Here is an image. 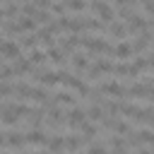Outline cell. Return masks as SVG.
<instances>
[{
    "instance_id": "cell-27",
    "label": "cell",
    "mask_w": 154,
    "mask_h": 154,
    "mask_svg": "<svg viewBox=\"0 0 154 154\" xmlns=\"http://www.w3.org/2000/svg\"><path fill=\"white\" fill-rule=\"evenodd\" d=\"M65 10H72V12H84V10H87V0H65Z\"/></svg>"
},
{
    "instance_id": "cell-31",
    "label": "cell",
    "mask_w": 154,
    "mask_h": 154,
    "mask_svg": "<svg viewBox=\"0 0 154 154\" xmlns=\"http://www.w3.org/2000/svg\"><path fill=\"white\" fill-rule=\"evenodd\" d=\"M12 77H14L12 67H10V65H0V82H10Z\"/></svg>"
},
{
    "instance_id": "cell-22",
    "label": "cell",
    "mask_w": 154,
    "mask_h": 154,
    "mask_svg": "<svg viewBox=\"0 0 154 154\" xmlns=\"http://www.w3.org/2000/svg\"><path fill=\"white\" fill-rule=\"evenodd\" d=\"M5 106H7V108H10L19 120H22V118H26V116H29V111H31V106H26V103H5Z\"/></svg>"
},
{
    "instance_id": "cell-15",
    "label": "cell",
    "mask_w": 154,
    "mask_h": 154,
    "mask_svg": "<svg viewBox=\"0 0 154 154\" xmlns=\"http://www.w3.org/2000/svg\"><path fill=\"white\" fill-rule=\"evenodd\" d=\"M77 130H82V137H84L87 142H91V140H94V135L99 132V125H96V123L84 120V123H79V128H77Z\"/></svg>"
},
{
    "instance_id": "cell-1",
    "label": "cell",
    "mask_w": 154,
    "mask_h": 154,
    "mask_svg": "<svg viewBox=\"0 0 154 154\" xmlns=\"http://www.w3.org/2000/svg\"><path fill=\"white\" fill-rule=\"evenodd\" d=\"M79 46H84L87 51L99 53V55H111V53H113V46H111L106 38L91 36V34H79Z\"/></svg>"
},
{
    "instance_id": "cell-4",
    "label": "cell",
    "mask_w": 154,
    "mask_h": 154,
    "mask_svg": "<svg viewBox=\"0 0 154 154\" xmlns=\"http://www.w3.org/2000/svg\"><path fill=\"white\" fill-rule=\"evenodd\" d=\"M99 91L106 94V96H118L120 101H125V87H123L120 82H116V79H106V82H101V84H99Z\"/></svg>"
},
{
    "instance_id": "cell-11",
    "label": "cell",
    "mask_w": 154,
    "mask_h": 154,
    "mask_svg": "<svg viewBox=\"0 0 154 154\" xmlns=\"http://www.w3.org/2000/svg\"><path fill=\"white\" fill-rule=\"evenodd\" d=\"M106 34L113 36V38H118V41H125V38H128V29H125L123 22H111L108 29H106Z\"/></svg>"
},
{
    "instance_id": "cell-24",
    "label": "cell",
    "mask_w": 154,
    "mask_h": 154,
    "mask_svg": "<svg viewBox=\"0 0 154 154\" xmlns=\"http://www.w3.org/2000/svg\"><path fill=\"white\" fill-rule=\"evenodd\" d=\"M94 67L101 72V75H113V60H108V58H96V63H94Z\"/></svg>"
},
{
    "instance_id": "cell-9",
    "label": "cell",
    "mask_w": 154,
    "mask_h": 154,
    "mask_svg": "<svg viewBox=\"0 0 154 154\" xmlns=\"http://www.w3.org/2000/svg\"><path fill=\"white\" fill-rule=\"evenodd\" d=\"M10 67H12L14 77H17V75H31V72H34V65H31L26 58H22V55H19V58H14Z\"/></svg>"
},
{
    "instance_id": "cell-30",
    "label": "cell",
    "mask_w": 154,
    "mask_h": 154,
    "mask_svg": "<svg viewBox=\"0 0 154 154\" xmlns=\"http://www.w3.org/2000/svg\"><path fill=\"white\" fill-rule=\"evenodd\" d=\"M14 14H19V7H17L14 0H10V2L5 5V10H2V17H14Z\"/></svg>"
},
{
    "instance_id": "cell-13",
    "label": "cell",
    "mask_w": 154,
    "mask_h": 154,
    "mask_svg": "<svg viewBox=\"0 0 154 154\" xmlns=\"http://www.w3.org/2000/svg\"><path fill=\"white\" fill-rule=\"evenodd\" d=\"M46 147H48V152L51 154H60L63 149H65V140H63V135H48V140H46Z\"/></svg>"
},
{
    "instance_id": "cell-14",
    "label": "cell",
    "mask_w": 154,
    "mask_h": 154,
    "mask_svg": "<svg viewBox=\"0 0 154 154\" xmlns=\"http://www.w3.org/2000/svg\"><path fill=\"white\" fill-rule=\"evenodd\" d=\"M79 46V34H70V36H65V38H60V51L63 53H72L75 48Z\"/></svg>"
},
{
    "instance_id": "cell-34",
    "label": "cell",
    "mask_w": 154,
    "mask_h": 154,
    "mask_svg": "<svg viewBox=\"0 0 154 154\" xmlns=\"http://www.w3.org/2000/svg\"><path fill=\"white\" fill-rule=\"evenodd\" d=\"M2 111H5V103H2V101H0V113H2Z\"/></svg>"
},
{
    "instance_id": "cell-25",
    "label": "cell",
    "mask_w": 154,
    "mask_h": 154,
    "mask_svg": "<svg viewBox=\"0 0 154 154\" xmlns=\"http://www.w3.org/2000/svg\"><path fill=\"white\" fill-rule=\"evenodd\" d=\"M17 26H19V34H22V31H34V29H38V24H36L31 17H19V19H17Z\"/></svg>"
},
{
    "instance_id": "cell-16",
    "label": "cell",
    "mask_w": 154,
    "mask_h": 154,
    "mask_svg": "<svg viewBox=\"0 0 154 154\" xmlns=\"http://www.w3.org/2000/svg\"><path fill=\"white\" fill-rule=\"evenodd\" d=\"M5 144H7V147H24V144H26V142H24V132L10 130V132L5 135Z\"/></svg>"
},
{
    "instance_id": "cell-18",
    "label": "cell",
    "mask_w": 154,
    "mask_h": 154,
    "mask_svg": "<svg viewBox=\"0 0 154 154\" xmlns=\"http://www.w3.org/2000/svg\"><path fill=\"white\" fill-rule=\"evenodd\" d=\"M72 67H75L77 72L87 70V67H89V55H87V53H72Z\"/></svg>"
},
{
    "instance_id": "cell-37",
    "label": "cell",
    "mask_w": 154,
    "mask_h": 154,
    "mask_svg": "<svg viewBox=\"0 0 154 154\" xmlns=\"http://www.w3.org/2000/svg\"><path fill=\"white\" fill-rule=\"evenodd\" d=\"M36 154H51V152H36Z\"/></svg>"
},
{
    "instance_id": "cell-5",
    "label": "cell",
    "mask_w": 154,
    "mask_h": 154,
    "mask_svg": "<svg viewBox=\"0 0 154 154\" xmlns=\"http://www.w3.org/2000/svg\"><path fill=\"white\" fill-rule=\"evenodd\" d=\"M0 55L7 58V60H14V58L22 55V48H19L17 41H12V38H2V41H0Z\"/></svg>"
},
{
    "instance_id": "cell-36",
    "label": "cell",
    "mask_w": 154,
    "mask_h": 154,
    "mask_svg": "<svg viewBox=\"0 0 154 154\" xmlns=\"http://www.w3.org/2000/svg\"><path fill=\"white\" fill-rule=\"evenodd\" d=\"M2 144H5V137H0V147H2Z\"/></svg>"
},
{
    "instance_id": "cell-20",
    "label": "cell",
    "mask_w": 154,
    "mask_h": 154,
    "mask_svg": "<svg viewBox=\"0 0 154 154\" xmlns=\"http://www.w3.org/2000/svg\"><path fill=\"white\" fill-rule=\"evenodd\" d=\"M29 91H31V84L29 82H19V84H12V94L17 96V99H29Z\"/></svg>"
},
{
    "instance_id": "cell-7",
    "label": "cell",
    "mask_w": 154,
    "mask_h": 154,
    "mask_svg": "<svg viewBox=\"0 0 154 154\" xmlns=\"http://www.w3.org/2000/svg\"><path fill=\"white\" fill-rule=\"evenodd\" d=\"M111 55H116L120 63H128V60H130L135 53H132V46H130V41L125 38V41H118V43L113 46V53H111Z\"/></svg>"
},
{
    "instance_id": "cell-3",
    "label": "cell",
    "mask_w": 154,
    "mask_h": 154,
    "mask_svg": "<svg viewBox=\"0 0 154 154\" xmlns=\"http://www.w3.org/2000/svg\"><path fill=\"white\" fill-rule=\"evenodd\" d=\"M67 75H70V72L63 70V67H60V70H43L41 77H38V82H41L43 87H55V84H63Z\"/></svg>"
},
{
    "instance_id": "cell-35",
    "label": "cell",
    "mask_w": 154,
    "mask_h": 154,
    "mask_svg": "<svg viewBox=\"0 0 154 154\" xmlns=\"http://www.w3.org/2000/svg\"><path fill=\"white\" fill-rule=\"evenodd\" d=\"M2 19H5V17H2V10H0V24H2Z\"/></svg>"
},
{
    "instance_id": "cell-19",
    "label": "cell",
    "mask_w": 154,
    "mask_h": 154,
    "mask_svg": "<svg viewBox=\"0 0 154 154\" xmlns=\"http://www.w3.org/2000/svg\"><path fill=\"white\" fill-rule=\"evenodd\" d=\"M53 96H55L58 106H77V99H75L70 91H65V89H63V91H55Z\"/></svg>"
},
{
    "instance_id": "cell-10",
    "label": "cell",
    "mask_w": 154,
    "mask_h": 154,
    "mask_svg": "<svg viewBox=\"0 0 154 154\" xmlns=\"http://www.w3.org/2000/svg\"><path fill=\"white\" fill-rule=\"evenodd\" d=\"M63 140H65V149H67V152H79V149L87 144V140H84L82 135H75V132L63 135Z\"/></svg>"
},
{
    "instance_id": "cell-26",
    "label": "cell",
    "mask_w": 154,
    "mask_h": 154,
    "mask_svg": "<svg viewBox=\"0 0 154 154\" xmlns=\"http://www.w3.org/2000/svg\"><path fill=\"white\" fill-rule=\"evenodd\" d=\"M130 130H132V128H130V123L118 120V118H116V123H113V128H111V132H113V135H120V137H125Z\"/></svg>"
},
{
    "instance_id": "cell-28",
    "label": "cell",
    "mask_w": 154,
    "mask_h": 154,
    "mask_svg": "<svg viewBox=\"0 0 154 154\" xmlns=\"http://www.w3.org/2000/svg\"><path fill=\"white\" fill-rule=\"evenodd\" d=\"M19 48H38V38H36V34H26L24 38H22V43H19Z\"/></svg>"
},
{
    "instance_id": "cell-8",
    "label": "cell",
    "mask_w": 154,
    "mask_h": 154,
    "mask_svg": "<svg viewBox=\"0 0 154 154\" xmlns=\"http://www.w3.org/2000/svg\"><path fill=\"white\" fill-rule=\"evenodd\" d=\"M84 120H87V116H84V108H79V106H72V108L67 111V116H65V123H67V128H72V130H77L79 123H84Z\"/></svg>"
},
{
    "instance_id": "cell-33",
    "label": "cell",
    "mask_w": 154,
    "mask_h": 154,
    "mask_svg": "<svg viewBox=\"0 0 154 154\" xmlns=\"http://www.w3.org/2000/svg\"><path fill=\"white\" fill-rule=\"evenodd\" d=\"M135 154H152V149L149 147H140V149H135Z\"/></svg>"
},
{
    "instance_id": "cell-12",
    "label": "cell",
    "mask_w": 154,
    "mask_h": 154,
    "mask_svg": "<svg viewBox=\"0 0 154 154\" xmlns=\"http://www.w3.org/2000/svg\"><path fill=\"white\" fill-rule=\"evenodd\" d=\"M46 58H48L53 65H58V67H65V65H67V58H65V53H63L58 46L48 48V51H46Z\"/></svg>"
},
{
    "instance_id": "cell-21",
    "label": "cell",
    "mask_w": 154,
    "mask_h": 154,
    "mask_svg": "<svg viewBox=\"0 0 154 154\" xmlns=\"http://www.w3.org/2000/svg\"><path fill=\"white\" fill-rule=\"evenodd\" d=\"M46 99H48L46 87H31V91H29V101H34V103H43Z\"/></svg>"
},
{
    "instance_id": "cell-17",
    "label": "cell",
    "mask_w": 154,
    "mask_h": 154,
    "mask_svg": "<svg viewBox=\"0 0 154 154\" xmlns=\"http://www.w3.org/2000/svg\"><path fill=\"white\" fill-rule=\"evenodd\" d=\"M26 60H29L34 67H36V65H38V67H46V60H48V58H46V51H41V48H34V51L29 53V58H26Z\"/></svg>"
},
{
    "instance_id": "cell-23",
    "label": "cell",
    "mask_w": 154,
    "mask_h": 154,
    "mask_svg": "<svg viewBox=\"0 0 154 154\" xmlns=\"http://www.w3.org/2000/svg\"><path fill=\"white\" fill-rule=\"evenodd\" d=\"M0 123H2V125H7V128H14V125H19V118H17V116L5 106V111L0 113Z\"/></svg>"
},
{
    "instance_id": "cell-32",
    "label": "cell",
    "mask_w": 154,
    "mask_h": 154,
    "mask_svg": "<svg viewBox=\"0 0 154 154\" xmlns=\"http://www.w3.org/2000/svg\"><path fill=\"white\" fill-rule=\"evenodd\" d=\"M10 94H12V84L10 82H0V99H5Z\"/></svg>"
},
{
    "instance_id": "cell-2",
    "label": "cell",
    "mask_w": 154,
    "mask_h": 154,
    "mask_svg": "<svg viewBox=\"0 0 154 154\" xmlns=\"http://www.w3.org/2000/svg\"><path fill=\"white\" fill-rule=\"evenodd\" d=\"M89 7L96 12V19H99L101 24H111V22H116V10H113L106 0H91Z\"/></svg>"
},
{
    "instance_id": "cell-29",
    "label": "cell",
    "mask_w": 154,
    "mask_h": 154,
    "mask_svg": "<svg viewBox=\"0 0 154 154\" xmlns=\"http://www.w3.org/2000/svg\"><path fill=\"white\" fill-rule=\"evenodd\" d=\"M84 154H108V147H106L103 142H91Z\"/></svg>"
},
{
    "instance_id": "cell-6",
    "label": "cell",
    "mask_w": 154,
    "mask_h": 154,
    "mask_svg": "<svg viewBox=\"0 0 154 154\" xmlns=\"http://www.w3.org/2000/svg\"><path fill=\"white\" fill-rule=\"evenodd\" d=\"M46 140H48V132H46L43 128H31L29 132H24V142H26V144L41 147V144H46Z\"/></svg>"
}]
</instances>
